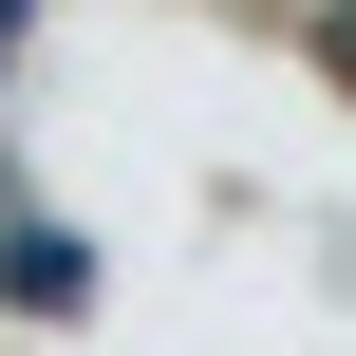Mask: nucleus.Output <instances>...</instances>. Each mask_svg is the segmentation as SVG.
I'll use <instances>...</instances> for the list:
<instances>
[{"instance_id": "2", "label": "nucleus", "mask_w": 356, "mask_h": 356, "mask_svg": "<svg viewBox=\"0 0 356 356\" xmlns=\"http://www.w3.org/2000/svg\"><path fill=\"white\" fill-rule=\"evenodd\" d=\"M338 75H356V19H338Z\"/></svg>"}, {"instance_id": "1", "label": "nucleus", "mask_w": 356, "mask_h": 356, "mask_svg": "<svg viewBox=\"0 0 356 356\" xmlns=\"http://www.w3.org/2000/svg\"><path fill=\"white\" fill-rule=\"evenodd\" d=\"M0 282H19V300H75L94 244H75V225H0Z\"/></svg>"}]
</instances>
